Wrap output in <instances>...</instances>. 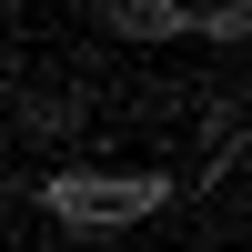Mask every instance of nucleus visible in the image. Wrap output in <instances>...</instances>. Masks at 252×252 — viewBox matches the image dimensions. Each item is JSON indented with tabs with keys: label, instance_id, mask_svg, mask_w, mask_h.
Listing matches in <instances>:
<instances>
[{
	"label": "nucleus",
	"instance_id": "nucleus-3",
	"mask_svg": "<svg viewBox=\"0 0 252 252\" xmlns=\"http://www.w3.org/2000/svg\"><path fill=\"white\" fill-rule=\"evenodd\" d=\"M81 121H91V111H81L71 91H51V101H20V131H31V141H51V152H71V141H81Z\"/></svg>",
	"mask_w": 252,
	"mask_h": 252
},
{
	"label": "nucleus",
	"instance_id": "nucleus-2",
	"mask_svg": "<svg viewBox=\"0 0 252 252\" xmlns=\"http://www.w3.org/2000/svg\"><path fill=\"white\" fill-rule=\"evenodd\" d=\"M101 20H111V40H131V51H161V40L192 31V0H101Z\"/></svg>",
	"mask_w": 252,
	"mask_h": 252
},
{
	"label": "nucleus",
	"instance_id": "nucleus-1",
	"mask_svg": "<svg viewBox=\"0 0 252 252\" xmlns=\"http://www.w3.org/2000/svg\"><path fill=\"white\" fill-rule=\"evenodd\" d=\"M182 182L172 172H101V161H61L51 182H40V212L61 222V232H131V222H152L161 202H172Z\"/></svg>",
	"mask_w": 252,
	"mask_h": 252
},
{
	"label": "nucleus",
	"instance_id": "nucleus-4",
	"mask_svg": "<svg viewBox=\"0 0 252 252\" xmlns=\"http://www.w3.org/2000/svg\"><path fill=\"white\" fill-rule=\"evenodd\" d=\"M192 31L212 40V51H242V31H252V0H212V10H192Z\"/></svg>",
	"mask_w": 252,
	"mask_h": 252
}]
</instances>
